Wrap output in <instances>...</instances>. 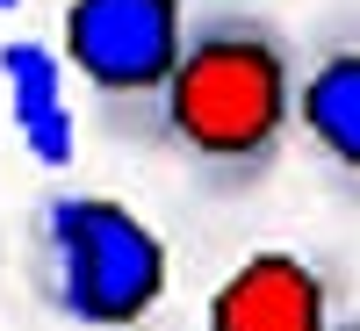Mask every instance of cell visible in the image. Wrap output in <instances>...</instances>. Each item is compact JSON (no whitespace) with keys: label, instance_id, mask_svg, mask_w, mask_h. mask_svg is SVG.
<instances>
[{"label":"cell","instance_id":"6","mask_svg":"<svg viewBox=\"0 0 360 331\" xmlns=\"http://www.w3.org/2000/svg\"><path fill=\"white\" fill-rule=\"evenodd\" d=\"M295 130H303V144L324 166L360 180V44L324 51L295 79Z\"/></svg>","mask_w":360,"mask_h":331},{"label":"cell","instance_id":"1","mask_svg":"<svg viewBox=\"0 0 360 331\" xmlns=\"http://www.w3.org/2000/svg\"><path fill=\"white\" fill-rule=\"evenodd\" d=\"M288 130H295V51L281 29L245 8L188 22L152 108V137L180 152L209 188H252L274 173Z\"/></svg>","mask_w":360,"mask_h":331},{"label":"cell","instance_id":"8","mask_svg":"<svg viewBox=\"0 0 360 331\" xmlns=\"http://www.w3.org/2000/svg\"><path fill=\"white\" fill-rule=\"evenodd\" d=\"M332 331H360V317H353V324H332Z\"/></svg>","mask_w":360,"mask_h":331},{"label":"cell","instance_id":"7","mask_svg":"<svg viewBox=\"0 0 360 331\" xmlns=\"http://www.w3.org/2000/svg\"><path fill=\"white\" fill-rule=\"evenodd\" d=\"M15 8H22V0H0V15H15Z\"/></svg>","mask_w":360,"mask_h":331},{"label":"cell","instance_id":"2","mask_svg":"<svg viewBox=\"0 0 360 331\" xmlns=\"http://www.w3.org/2000/svg\"><path fill=\"white\" fill-rule=\"evenodd\" d=\"M44 245L58 266V310L86 331H123L159 310L166 245L108 195H58L44 202Z\"/></svg>","mask_w":360,"mask_h":331},{"label":"cell","instance_id":"4","mask_svg":"<svg viewBox=\"0 0 360 331\" xmlns=\"http://www.w3.org/2000/svg\"><path fill=\"white\" fill-rule=\"evenodd\" d=\"M209 331H332V288L295 252H252L209 295Z\"/></svg>","mask_w":360,"mask_h":331},{"label":"cell","instance_id":"3","mask_svg":"<svg viewBox=\"0 0 360 331\" xmlns=\"http://www.w3.org/2000/svg\"><path fill=\"white\" fill-rule=\"evenodd\" d=\"M180 0H65V65L101 94L115 123L152 137L159 86L180 58Z\"/></svg>","mask_w":360,"mask_h":331},{"label":"cell","instance_id":"5","mask_svg":"<svg viewBox=\"0 0 360 331\" xmlns=\"http://www.w3.org/2000/svg\"><path fill=\"white\" fill-rule=\"evenodd\" d=\"M0 86H8V123L29 144L37 166H72V101H65V58L37 37L0 44Z\"/></svg>","mask_w":360,"mask_h":331}]
</instances>
